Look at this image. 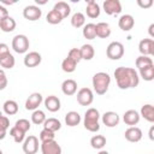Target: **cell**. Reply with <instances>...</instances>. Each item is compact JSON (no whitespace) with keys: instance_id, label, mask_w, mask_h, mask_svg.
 <instances>
[{"instance_id":"obj_1","label":"cell","mask_w":154,"mask_h":154,"mask_svg":"<svg viewBox=\"0 0 154 154\" xmlns=\"http://www.w3.org/2000/svg\"><path fill=\"white\" fill-rule=\"evenodd\" d=\"M114 77L116 82L119 89H130L135 88L140 83V77L138 73L135 69L132 67H125V66H119L114 70Z\"/></svg>"},{"instance_id":"obj_2","label":"cell","mask_w":154,"mask_h":154,"mask_svg":"<svg viewBox=\"0 0 154 154\" xmlns=\"http://www.w3.org/2000/svg\"><path fill=\"white\" fill-rule=\"evenodd\" d=\"M93 89L97 95H103L107 93L109 84H111V77L106 72H96L93 76L91 79Z\"/></svg>"},{"instance_id":"obj_3","label":"cell","mask_w":154,"mask_h":154,"mask_svg":"<svg viewBox=\"0 0 154 154\" xmlns=\"http://www.w3.org/2000/svg\"><path fill=\"white\" fill-rule=\"evenodd\" d=\"M99 119H100V113L96 108L91 107L88 108L84 113V128L90 131V132H96L100 130V124H99Z\"/></svg>"},{"instance_id":"obj_4","label":"cell","mask_w":154,"mask_h":154,"mask_svg":"<svg viewBox=\"0 0 154 154\" xmlns=\"http://www.w3.org/2000/svg\"><path fill=\"white\" fill-rule=\"evenodd\" d=\"M29 46H30L29 38L23 34H18L12 38V48L18 54L26 53L29 49Z\"/></svg>"},{"instance_id":"obj_5","label":"cell","mask_w":154,"mask_h":154,"mask_svg":"<svg viewBox=\"0 0 154 154\" xmlns=\"http://www.w3.org/2000/svg\"><path fill=\"white\" fill-rule=\"evenodd\" d=\"M106 55L111 60H119L124 55V46L118 41L111 42L106 48Z\"/></svg>"},{"instance_id":"obj_6","label":"cell","mask_w":154,"mask_h":154,"mask_svg":"<svg viewBox=\"0 0 154 154\" xmlns=\"http://www.w3.org/2000/svg\"><path fill=\"white\" fill-rule=\"evenodd\" d=\"M94 101V94L90 88H81L77 91V102L81 106H89Z\"/></svg>"},{"instance_id":"obj_7","label":"cell","mask_w":154,"mask_h":154,"mask_svg":"<svg viewBox=\"0 0 154 154\" xmlns=\"http://www.w3.org/2000/svg\"><path fill=\"white\" fill-rule=\"evenodd\" d=\"M38 150V138L34 135H29L23 141V152L25 154H36Z\"/></svg>"},{"instance_id":"obj_8","label":"cell","mask_w":154,"mask_h":154,"mask_svg":"<svg viewBox=\"0 0 154 154\" xmlns=\"http://www.w3.org/2000/svg\"><path fill=\"white\" fill-rule=\"evenodd\" d=\"M42 16V11L38 6L36 5H28L24 7L23 10V17L28 20H31V22H35L37 19H40Z\"/></svg>"},{"instance_id":"obj_9","label":"cell","mask_w":154,"mask_h":154,"mask_svg":"<svg viewBox=\"0 0 154 154\" xmlns=\"http://www.w3.org/2000/svg\"><path fill=\"white\" fill-rule=\"evenodd\" d=\"M40 148H41L42 154H61V147L55 140L47 141V142H41Z\"/></svg>"},{"instance_id":"obj_10","label":"cell","mask_w":154,"mask_h":154,"mask_svg":"<svg viewBox=\"0 0 154 154\" xmlns=\"http://www.w3.org/2000/svg\"><path fill=\"white\" fill-rule=\"evenodd\" d=\"M102 7H103V11L109 16L119 14L122 12V4L119 0H106L103 1Z\"/></svg>"},{"instance_id":"obj_11","label":"cell","mask_w":154,"mask_h":154,"mask_svg":"<svg viewBox=\"0 0 154 154\" xmlns=\"http://www.w3.org/2000/svg\"><path fill=\"white\" fill-rule=\"evenodd\" d=\"M138 51L141 55L150 57L154 54V40L153 38H143L138 43Z\"/></svg>"},{"instance_id":"obj_12","label":"cell","mask_w":154,"mask_h":154,"mask_svg":"<svg viewBox=\"0 0 154 154\" xmlns=\"http://www.w3.org/2000/svg\"><path fill=\"white\" fill-rule=\"evenodd\" d=\"M42 101H43V99H42V95L40 93H32L28 96V99L25 101V108L28 111L38 109V106L41 105Z\"/></svg>"},{"instance_id":"obj_13","label":"cell","mask_w":154,"mask_h":154,"mask_svg":"<svg viewBox=\"0 0 154 154\" xmlns=\"http://www.w3.org/2000/svg\"><path fill=\"white\" fill-rule=\"evenodd\" d=\"M102 119V123L107 126V128H114L119 124V116L117 112H113V111H108V112H105L101 117Z\"/></svg>"},{"instance_id":"obj_14","label":"cell","mask_w":154,"mask_h":154,"mask_svg":"<svg viewBox=\"0 0 154 154\" xmlns=\"http://www.w3.org/2000/svg\"><path fill=\"white\" fill-rule=\"evenodd\" d=\"M142 130L140 129V128H137V126H130L129 129H126L125 130V132H124V136H125V138L129 141V142H134V143H136V142H140L141 140H142Z\"/></svg>"},{"instance_id":"obj_15","label":"cell","mask_w":154,"mask_h":154,"mask_svg":"<svg viewBox=\"0 0 154 154\" xmlns=\"http://www.w3.org/2000/svg\"><path fill=\"white\" fill-rule=\"evenodd\" d=\"M42 57L38 52H29L24 57V65L26 67H35L41 64Z\"/></svg>"},{"instance_id":"obj_16","label":"cell","mask_w":154,"mask_h":154,"mask_svg":"<svg viewBox=\"0 0 154 154\" xmlns=\"http://www.w3.org/2000/svg\"><path fill=\"white\" fill-rule=\"evenodd\" d=\"M43 103H45V107L49 111V112H58L61 107V103H60V100L58 96L55 95H49L47 96L45 100H43Z\"/></svg>"},{"instance_id":"obj_17","label":"cell","mask_w":154,"mask_h":154,"mask_svg":"<svg viewBox=\"0 0 154 154\" xmlns=\"http://www.w3.org/2000/svg\"><path fill=\"white\" fill-rule=\"evenodd\" d=\"M140 113L135 109H128L124 114H123V120L126 125H130V126H135L136 124H138L140 122Z\"/></svg>"},{"instance_id":"obj_18","label":"cell","mask_w":154,"mask_h":154,"mask_svg":"<svg viewBox=\"0 0 154 154\" xmlns=\"http://www.w3.org/2000/svg\"><path fill=\"white\" fill-rule=\"evenodd\" d=\"M135 25V19L131 14H123L118 20V26L123 31H130Z\"/></svg>"},{"instance_id":"obj_19","label":"cell","mask_w":154,"mask_h":154,"mask_svg":"<svg viewBox=\"0 0 154 154\" xmlns=\"http://www.w3.org/2000/svg\"><path fill=\"white\" fill-rule=\"evenodd\" d=\"M100 6L96 1L94 0H88L87 1V7H85V13L89 18H97L100 16Z\"/></svg>"},{"instance_id":"obj_20","label":"cell","mask_w":154,"mask_h":154,"mask_svg":"<svg viewBox=\"0 0 154 154\" xmlns=\"http://www.w3.org/2000/svg\"><path fill=\"white\" fill-rule=\"evenodd\" d=\"M61 91L67 95V96H71L73 95L76 91H77V82L75 79H65L63 83H61Z\"/></svg>"},{"instance_id":"obj_21","label":"cell","mask_w":154,"mask_h":154,"mask_svg":"<svg viewBox=\"0 0 154 154\" xmlns=\"http://www.w3.org/2000/svg\"><path fill=\"white\" fill-rule=\"evenodd\" d=\"M95 31H96V36L100 38H107L111 35V26L108 23L105 22H100L97 24H95Z\"/></svg>"},{"instance_id":"obj_22","label":"cell","mask_w":154,"mask_h":154,"mask_svg":"<svg viewBox=\"0 0 154 154\" xmlns=\"http://www.w3.org/2000/svg\"><path fill=\"white\" fill-rule=\"evenodd\" d=\"M140 117H143L147 122L153 123L154 122V107L150 103H146L141 107V112H140Z\"/></svg>"},{"instance_id":"obj_23","label":"cell","mask_w":154,"mask_h":154,"mask_svg":"<svg viewBox=\"0 0 154 154\" xmlns=\"http://www.w3.org/2000/svg\"><path fill=\"white\" fill-rule=\"evenodd\" d=\"M16 29V20L8 16L6 18H4L2 20H0V30L4 32H11Z\"/></svg>"},{"instance_id":"obj_24","label":"cell","mask_w":154,"mask_h":154,"mask_svg":"<svg viewBox=\"0 0 154 154\" xmlns=\"http://www.w3.org/2000/svg\"><path fill=\"white\" fill-rule=\"evenodd\" d=\"M65 123L67 126H76L81 123V116L76 111H70L65 116Z\"/></svg>"},{"instance_id":"obj_25","label":"cell","mask_w":154,"mask_h":154,"mask_svg":"<svg viewBox=\"0 0 154 154\" xmlns=\"http://www.w3.org/2000/svg\"><path fill=\"white\" fill-rule=\"evenodd\" d=\"M60 128H61V123L57 118H46V120L43 122V129H47L52 132L60 130Z\"/></svg>"},{"instance_id":"obj_26","label":"cell","mask_w":154,"mask_h":154,"mask_svg":"<svg viewBox=\"0 0 154 154\" xmlns=\"http://www.w3.org/2000/svg\"><path fill=\"white\" fill-rule=\"evenodd\" d=\"M79 51H81V55H82V59L83 60H91L94 58V55H95V49L89 43L83 45L79 48Z\"/></svg>"},{"instance_id":"obj_27","label":"cell","mask_w":154,"mask_h":154,"mask_svg":"<svg viewBox=\"0 0 154 154\" xmlns=\"http://www.w3.org/2000/svg\"><path fill=\"white\" fill-rule=\"evenodd\" d=\"M53 10L58 11V12L61 14L63 19L66 18V17L70 14V12H71V7H70V5H69L67 2H65V1H58V2L54 5Z\"/></svg>"},{"instance_id":"obj_28","label":"cell","mask_w":154,"mask_h":154,"mask_svg":"<svg viewBox=\"0 0 154 154\" xmlns=\"http://www.w3.org/2000/svg\"><path fill=\"white\" fill-rule=\"evenodd\" d=\"M2 109L7 116H13L18 112V103L14 100H6L2 105Z\"/></svg>"},{"instance_id":"obj_29","label":"cell","mask_w":154,"mask_h":154,"mask_svg":"<svg viewBox=\"0 0 154 154\" xmlns=\"http://www.w3.org/2000/svg\"><path fill=\"white\" fill-rule=\"evenodd\" d=\"M71 25L75 28H82L85 25V16L82 12H76L71 17Z\"/></svg>"},{"instance_id":"obj_30","label":"cell","mask_w":154,"mask_h":154,"mask_svg":"<svg viewBox=\"0 0 154 154\" xmlns=\"http://www.w3.org/2000/svg\"><path fill=\"white\" fill-rule=\"evenodd\" d=\"M90 146L94 149H102L106 146V137L102 135H94L90 138Z\"/></svg>"},{"instance_id":"obj_31","label":"cell","mask_w":154,"mask_h":154,"mask_svg":"<svg viewBox=\"0 0 154 154\" xmlns=\"http://www.w3.org/2000/svg\"><path fill=\"white\" fill-rule=\"evenodd\" d=\"M84 38L87 40H94L96 37V31H95V24L94 23H88L83 26V31H82Z\"/></svg>"},{"instance_id":"obj_32","label":"cell","mask_w":154,"mask_h":154,"mask_svg":"<svg viewBox=\"0 0 154 154\" xmlns=\"http://www.w3.org/2000/svg\"><path fill=\"white\" fill-rule=\"evenodd\" d=\"M138 77H142L147 82L153 81L154 79V65H149V66H146V67L141 69Z\"/></svg>"},{"instance_id":"obj_33","label":"cell","mask_w":154,"mask_h":154,"mask_svg":"<svg viewBox=\"0 0 154 154\" xmlns=\"http://www.w3.org/2000/svg\"><path fill=\"white\" fill-rule=\"evenodd\" d=\"M14 64H16V59L11 53H7L0 58V66L4 69H12Z\"/></svg>"},{"instance_id":"obj_34","label":"cell","mask_w":154,"mask_h":154,"mask_svg":"<svg viewBox=\"0 0 154 154\" xmlns=\"http://www.w3.org/2000/svg\"><path fill=\"white\" fill-rule=\"evenodd\" d=\"M46 20H47L49 24L55 25V24L61 23L63 17H61V14H60L58 11H55V10H51V11L47 13V16H46Z\"/></svg>"},{"instance_id":"obj_35","label":"cell","mask_w":154,"mask_h":154,"mask_svg":"<svg viewBox=\"0 0 154 154\" xmlns=\"http://www.w3.org/2000/svg\"><path fill=\"white\" fill-rule=\"evenodd\" d=\"M135 63H136V67L138 70H141V69H143L146 66H149V65H154L153 59L150 57H147V55H140V57H137Z\"/></svg>"},{"instance_id":"obj_36","label":"cell","mask_w":154,"mask_h":154,"mask_svg":"<svg viewBox=\"0 0 154 154\" xmlns=\"http://www.w3.org/2000/svg\"><path fill=\"white\" fill-rule=\"evenodd\" d=\"M76 66H77V64H76L72 59H70L69 57H66V58L63 60V63H61V69H63V71L66 72V73L73 72V71L76 70Z\"/></svg>"},{"instance_id":"obj_37","label":"cell","mask_w":154,"mask_h":154,"mask_svg":"<svg viewBox=\"0 0 154 154\" xmlns=\"http://www.w3.org/2000/svg\"><path fill=\"white\" fill-rule=\"evenodd\" d=\"M46 120V114L41 109H35L31 114V122L35 124V125H41L43 124V122Z\"/></svg>"},{"instance_id":"obj_38","label":"cell","mask_w":154,"mask_h":154,"mask_svg":"<svg viewBox=\"0 0 154 154\" xmlns=\"http://www.w3.org/2000/svg\"><path fill=\"white\" fill-rule=\"evenodd\" d=\"M10 135L12 136V138H13V141H14L16 143H23V141L25 140V132L20 131V130L17 129L16 126L11 128V130H10Z\"/></svg>"},{"instance_id":"obj_39","label":"cell","mask_w":154,"mask_h":154,"mask_svg":"<svg viewBox=\"0 0 154 154\" xmlns=\"http://www.w3.org/2000/svg\"><path fill=\"white\" fill-rule=\"evenodd\" d=\"M14 126L17 128V129H19L20 131H23V132H25L26 134V131H29L30 130V122L28 120V119H24V118H22V119H18L17 122H16V124H14Z\"/></svg>"},{"instance_id":"obj_40","label":"cell","mask_w":154,"mask_h":154,"mask_svg":"<svg viewBox=\"0 0 154 154\" xmlns=\"http://www.w3.org/2000/svg\"><path fill=\"white\" fill-rule=\"evenodd\" d=\"M55 137L54 132L47 130V129H42L40 132V141L41 142H47V141H53Z\"/></svg>"},{"instance_id":"obj_41","label":"cell","mask_w":154,"mask_h":154,"mask_svg":"<svg viewBox=\"0 0 154 154\" xmlns=\"http://www.w3.org/2000/svg\"><path fill=\"white\" fill-rule=\"evenodd\" d=\"M67 57H69L70 59H72L76 64H78V63L82 60V55H81L79 48H71L70 52H69V54H67Z\"/></svg>"},{"instance_id":"obj_42","label":"cell","mask_w":154,"mask_h":154,"mask_svg":"<svg viewBox=\"0 0 154 154\" xmlns=\"http://www.w3.org/2000/svg\"><path fill=\"white\" fill-rule=\"evenodd\" d=\"M10 128V120L6 116H1L0 117V130L7 131V129Z\"/></svg>"},{"instance_id":"obj_43","label":"cell","mask_w":154,"mask_h":154,"mask_svg":"<svg viewBox=\"0 0 154 154\" xmlns=\"http://www.w3.org/2000/svg\"><path fill=\"white\" fill-rule=\"evenodd\" d=\"M7 87V77L2 69H0V90H4Z\"/></svg>"},{"instance_id":"obj_44","label":"cell","mask_w":154,"mask_h":154,"mask_svg":"<svg viewBox=\"0 0 154 154\" xmlns=\"http://www.w3.org/2000/svg\"><path fill=\"white\" fill-rule=\"evenodd\" d=\"M137 5L142 8H148L153 5V0H137Z\"/></svg>"},{"instance_id":"obj_45","label":"cell","mask_w":154,"mask_h":154,"mask_svg":"<svg viewBox=\"0 0 154 154\" xmlns=\"http://www.w3.org/2000/svg\"><path fill=\"white\" fill-rule=\"evenodd\" d=\"M7 53H10L8 46H7L6 43H4V42H0V58L4 57V55L7 54Z\"/></svg>"},{"instance_id":"obj_46","label":"cell","mask_w":154,"mask_h":154,"mask_svg":"<svg viewBox=\"0 0 154 154\" xmlns=\"http://www.w3.org/2000/svg\"><path fill=\"white\" fill-rule=\"evenodd\" d=\"M8 16H10V14H8L7 8H6L4 5L0 4V20H2L4 18H6V17H8Z\"/></svg>"},{"instance_id":"obj_47","label":"cell","mask_w":154,"mask_h":154,"mask_svg":"<svg viewBox=\"0 0 154 154\" xmlns=\"http://www.w3.org/2000/svg\"><path fill=\"white\" fill-rule=\"evenodd\" d=\"M148 32H149L150 37H154V24H153V23L149 25V28H148Z\"/></svg>"},{"instance_id":"obj_48","label":"cell","mask_w":154,"mask_h":154,"mask_svg":"<svg viewBox=\"0 0 154 154\" xmlns=\"http://www.w3.org/2000/svg\"><path fill=\"white\" fill-rule=\"evenodd\" d=\"M153 131H154V126H152V128H150V130H149V138H150V140H154Z\"/></svg>"},{"instance_id":"obj_49","label":"cell","mask_w":154,"mask_h":154,"mask_svg":"<svg viewBox=\"0 0 154 154\" xmlns=\"http://www.w3.org/2000/svg\"><path fill=\"white\" fill-rule=\"evenodd\" d=\"M5 137H6V131L0 130V140H4Z\"/></svg>"},{"instance_id":"obj_50","label":"cell","mask_w":154,"mask_h":154,"mask_svg":"<svg viewBox=\"0 0 154 154\" xmlns=\"http://www.w3.org/2000/svg\"><path fill=\"white\" fill-rule=\"evenodd\" d=\"M97 154H109V153H108L107 150H100V152H99Z\"/></svg>"},{"instance_id":"obj_51","label":"cell","mask_w":154,"mask_h":154,"mask_svg":"<svg viewBox=\"0 0 154 154\" xmlns=\"http://www.w3.org/2000/svg\"><path fill=\"white\" fill-rule=\"evenodd\" d=\"M1 116H2V112H1V111H0V117H1Z\"/></svg>"},{"instance_id":"obj_52","label":"cell","mask_w":154,"mask_h":154,"mask_svg":"<svg viewBox=\"0 0 154 154\" xmlns=\"http://www.w3.org/2000/svg\"><path fill=\"white\" fill-rule=\"evenodd\" d=\"M0 154H2V150H1V149H0Z\"/></svg>"}]
</instances>
